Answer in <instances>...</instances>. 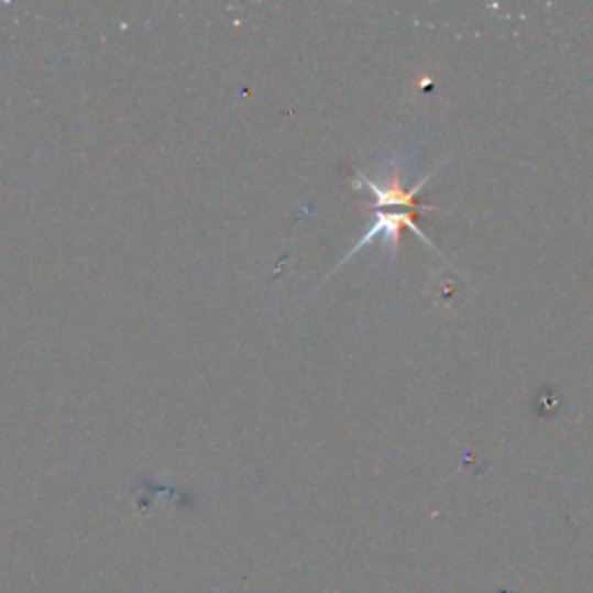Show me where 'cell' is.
<instances>
[{
    "mask_svg": "<svg viewBox=\"0 0 593 593\" xmlns=\"http://www.w3.org/2000/svg\"><path fill=\"white\" fill-rule=\"evenodd\" d=\"M402 228H410L417 237L422 239L425 246H429V249L436 251V246L431 244V239L420 228H417V223H415V218H413L410 211H378L376 218H373V223H371L369 232L358 241V244L353 246V251H350L345 255V260H350L355 253H360L364 246H369L371 241L378 239V237H385L389 241V244H392V249H397L399 246V232H402ZM343 262H341V265H343Z\"/></svg>",
    "mask_w": 593,
    "mask_h": 593,
    "instance_id": "cell-1",
    "label": "cell"
}]
</instances>
